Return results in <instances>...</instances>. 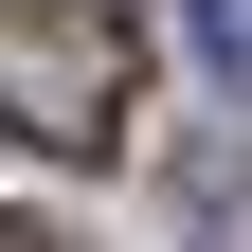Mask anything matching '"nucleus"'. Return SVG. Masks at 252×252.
Segmentation results:
<instances>
[{
	"mask_svg": "<svg viewBox=\"0 0 252 252\" xmlns=\"http://www.w3.org/2000/svg\"><path fill=\"white\" fill-rule=\"evenodd\" d=\"M180 36H198V72L252 108V0H180Z\"/></svg>",
	"mask_w": 252,
	"mask_h": 252,
	"instance_id": "2",
	"label": "nucleus"
},
{
	"mask_svg": "<svg viewBox=\"0 0 252 252\" xmlns=\"http://www.w3.org/2000/svg\"><path fill=\"white\" fill-rule=\"evenodd\" d=\"M0 126H54V144L126 126V18L108 0H0Z\"/></svg>",
	"mask_w": 252,
	"mask_h": 252,
	"instance_id": "1",
	"label": "nucleus"
}]
</instances>
